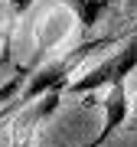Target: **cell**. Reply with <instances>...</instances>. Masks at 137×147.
I'll use <instances>...</instances> for the list:
<instances>
[{
	"label": "cell",
	"mask_w": 137,
	"mask_h": 147,
	"mask_svg": "<svg viewBox=\"0 0 137 147\" xmlns=\"http://www.w3.org/2000/svg\"><path fill=\"white\" fill-rule=\"evenodd\" d=\"M62 3L68 7V13L79 20L82 30H91L101 16H105V10H108L111 0H62Z\"/></svg>",
	"instance_id": "277c9868"
},
{
	"label": "cell",
	"mask_w": 137,
	"mask_h": 147,
	"mask_svg": "<svg viewBox=\"0 0 137 147\" xmlns=\"http://www.w3.org/2000/svg\"><path fill=\"white\" fill-rule=\"evenodd\" d=\"M30 3H33V0H10V10L13 13H23V10H30Z\"/></svg>",
	"instance_id": "8992f818"
},
{
	"label": "cell",
	"mask_w": 137,
	"mask_h": 147,
	"mask_svg": "<svg viewBox=\"0 0 137 147\" xmlns=\"http://www.w3.org/2000/svg\"><path fill=\"white\" fill-rule=\"evenodd\" d=\"M134 69H137V36H131L124 46H118V53L108 56L105 62L85 69L75 82L65 85V92L68 95H91V92L108 88V85H114V82H124Z\"/></svg>",
	"instance_id": "7a4b0ae2"
},
{
	"label": "cell",
	"mask_w": 137,
	"mask_h": 147,
	"mask_svg": "<svg viewBox=\"0 0 137 147\" xmlns=\"http://www.w3.org/2000/svg\"><path fill=\"white\" fill-rule=\"evenodd\" d=\"M101 111H105V121H101V131L95 141H88L85 147H101L108 141L111 134L118 131V127L127 121V115H131V98H127V88H124V82H114V85H108V95L101 98Z\"/></svg>",
	"instance_id": "3957f363"
},
{
	"label": "cell",
	"mask_w": 137,
	"mask_h": 147,
	"mask_svg": "<svg viewBox=\"0 0 137 147\" xmlns=\"http://www.w3.org/2000/svg\"><path fill=\"white\" fill-rule=\"evenodd\" d=\"M105 42H108V39L82 42L79 49H72V53H65V56L52 59V62L39 65L36 72H30V79H26V85H23V92H20V101H23V105H33V101L42 98L46 92H52V88H65V85H68V75H72L75 69L85 62V59L95 53L98 46H105Z\"/></svg>",
	"instance_id": "6da1fadb"
},
{
	"label": "cell",
	"mask_w": 137,
	"mask_h": 147,
	"mask_svg": "<svg viewBox=\"0 0 137 147\" xmlns=\"http://www.w3.org/2000/svg\"><path fill=\"white\" fill-rule=\"evenodd\" d=\"M23 108H26V105H23V101H20V95H16V98H13V101H7V105H3V108H0V124H3V121H7V118H13V115H16V111H23Z\"/></svg>",
	"instance_id": "5b68a950"
},
{
	"label": "cell",
	"mask_w": 137,
	"mask_h": 147,
	"mask_svg": "<svg viewBox=\"0 0 137 147\" xmlns=\"http://www.w3.org/2000/svg\"><path fill=\"white\" fill-rule=\"evenodd\" d=\"M134 124H137V101H134Z\"/></svg>",
	"instance_id": "52a82bcc"
},
{
	"label": "cell",
	"mask_w": 137,
	"mask_h": 147,
	"mask_svg": "<svg viewBox=\"0 0 137 147\" xmlns=\"http://www.w3.org/2000/svg\"><path fill=\"white\" fill-rule=\"evenodd\" d=\"M3 65H7V56H3V59H0V69H3Z\"/></svg>",
	"instance_id": "ba28073f"
}]
</instances>
